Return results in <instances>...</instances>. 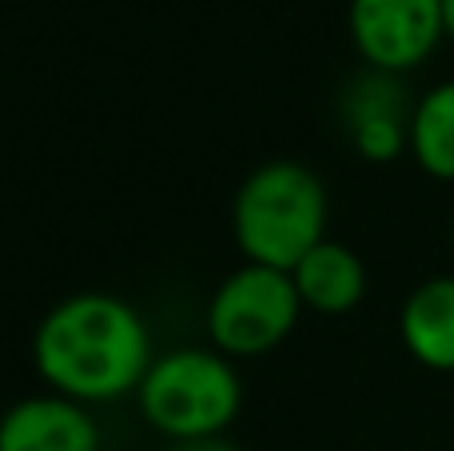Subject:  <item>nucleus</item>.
Here are the masks:
<instances>
[{
    "instance_id": "10",
    "label": "nucleus",
    "mask_w": 454,
    "mask_h": 451,
    "mask_svg": "<svg viewBox=\"0 0 454 451\" xmlns=\"http://www.w3.org/2000/svg\"><path fill=\"white\" fill-rule=\"evenodd\" d=\"M411 156L434 180L454 184V80L427 88L411 108Z\"/></svg>"
},
{
    "instance_id": "6",
    "label": "nucleus",
    "mask_w": 454,
    "mask_h": 451,
    "mask_svg": "<svg viewBox=\"0 0 454 451\" xmlns=\"http://www.w3.org/2000/svg\"><path fill=\"white\" fill-rule=\"evenodd\" d=\"M411 108L399 76L367 68L343 92V120L351 144L371 164H391L411 152Z\"/></svg>"
},
{
    "instance_id": "8",
    "label": "nucleus",
    "mask_w": 454,
    "mask_h": 451,
    "mask_svg": "<svg viewBox=\"0 0 454 451\" xmlns=\"http://www.w3.org/2000/svg\"><path fill=\"white\" fill-rule=\"evenodd\" d=\"M399 336L423 368L454 372V276H434L407 296Z\"/></svg>"
},
{
    "instance_id": "9",
    "label": "nucleus",
    "mask_w": 454,
    "mask_h": 451,
    "mask_svg": "<svg viewBox=\"0 0 454 451\" xmlns=\"http://www.w3.org/2000/svg\"><path fill=\"white\" fill-rule=\"evenodd\" d=\"M291 280H295V292L303 300V308L319 312V316H343L367 292L363 260L347 244H335V240H323L319 248H311L291 268Z\"/></svg>"
},
{
    "instance_id": "2",
    "label": "nucleus",
    "mask_w": 454,
    "mask_h": 451,
    "mask_svg": "<svg viewBox=\"0 0 454 451\" xmlns=\"http://www.w3.org/2000/svg\"><path fill=\"white\" fill-rule=\"evenodd\" d=\"M231 236L247 264L291 272L327 240V188L299 160H267L235 192Z\"/></svg>"
},
{
    "instance_id": "4",
    "label": "nucleus",
    "mask_w": 454,
    "mask_h": 451,
    "mask_svg": "<svg viewBox=\"0 0 454 451\" xmlns=\"http://www.w3.org/2000/svg\"><path fill=\"white\" fill-rule=\"evenodd\" d=\"M299 312L303 300L291 272L243 260V268H235L207 304V336L227 360H255L295 332Z\"/></svg>"
},
{
    "instance_id": "5",
    "label": "nucleus",
    "mask_w": 454,
    "mask_h": 451,
    "mask_svg": "<svg viewBox=\"0 0 454 451\" xmlns=\"http://www.w3.org/2000/svg\"><path fill=\"white\" fill-rule=\"evenodd\" d=\"M347 32L367 68L403 76L447 36L442 0H351Z\"/></svg>"
},
{
    "instance_id": "11",
    "label": "nucleus",
    "mask_w": 454,
    "mask_h": 451,
    "mask_svg": "<svg viewBox=\"0 0 454 451\" xmlns=\"http://www.w3.org/2000/svg\"><path fill=\"white\" fill-rule=\"evenodd\" d=\"M160 451H239L227 436H212V439H172Z\"/></svg>"
},
{
    "instance_id": "7",
    "label": "nucleus",
    "mask_w": 454,
    "mask_h": 451,
    "mask_svg": "<svg viewBox=\"0 0 454 451\" xmlns=\"http://www.w3.org/2000/svg\"><path fill=\"white\" fill-rule=\"evenodd\" d=\"M0 451H100V428L84 404L44 392L0 415Z\"/></svg>"
},
{
    "instance_id": "12",
    "label": "nucleus",
    "mask_w": 454,
    "mask_h": 451,
    "mask_svg": "<svg viewBox=\"0 0 454 451\" xmlns=\"http://www.w3.org/2000/svg\"><path fill=\"white\" fill-rule=\"evenodd\" d=\"M442 24H447V40H454V0H442Z\"/></svg>"
},
{
    "instance_id": "3",
    "label": "nucleus",
    "mask_w": 454,
    "mask_h": 451,
    "mask_svg": "<svg viewBox=\"0 0 454 451\" xmlns=\"http://www.w3.org/2000/svg\"><path fill=\"white\" fill-rule=\"evenodd\" d=\"M144 423L172 439L223 436L243 407V384L235 364L215 348H172L152 360L136 392Z\"/></svg>"
},
{
    "instance_id": "1",
    "label": "nucleus",
    "mask_w": 454,
    "mask_h": 451,
    "mask_svg": "<svg viewBox=\"0 0 454 451\" xmlns=\"http://www.w3.org/2000/svg\"><path fill=\"white\" fill-rule=\"evenodd\" d=\"M152 360L148 320L112 292L64 296L32 336V364L44 388L84 407L136 396Z\"/></svg>"
}]
</instances>
